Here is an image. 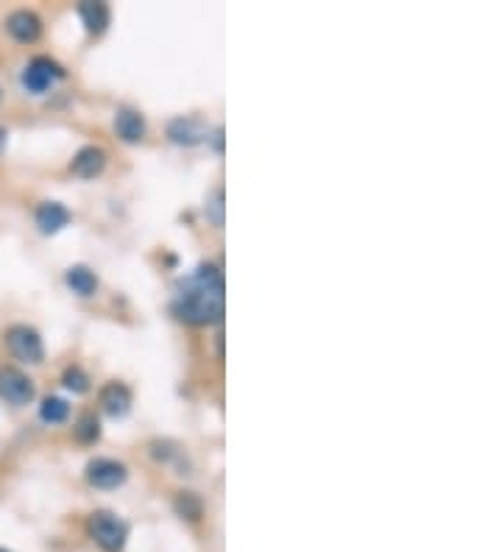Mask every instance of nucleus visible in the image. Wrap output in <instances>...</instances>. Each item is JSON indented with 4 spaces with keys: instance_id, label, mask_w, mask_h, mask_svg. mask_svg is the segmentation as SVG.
Returning <instances> with one entry per match:
<instances>
[{
    "instance_id": "obj_5",
    "label": "nucleus",
    "mask_w": 502,
    "mask_h": 552,
    "mask_svg": "<svg viewBox=\"0 0 502 552\" xmlns=\"http://www.w3.org/2000/svg\"><path fill=\"white\" fill-rule=\"evenodd\" d=\"M34 382L28 374H23L15 366H4L0 368V396H4L9 405L15 407H25L34 402Z\"/></svg>"
},
{
    "instance_id": "obj_6",
    "label": "nucleus",
    "mask_w": 502,
    "mask_h": 552,
    "mask_svg": "<svg viewBox=\"0 0 502 552\" xmlns=\"http://www.w3.org/2000/svg\"><path fill=\"white\" fill-rule=\"evenodd\" d=\"M126 477H129L126 466L112 457H95L87 463V480L95 488H117L126 483Z\"/></svg>"
},
{
    "instance_id": "obj_13",
    "label": "nucleus",
    "mask_w": 502,
    "mask_h": 552,
    "mask_svg": "<svg viewBox=\"0 0 502 552\" xmlns=\"http://www.w3.org/2000/svg\"><path fill=\"white\" fill-rule=\"evenodd\" d=\"M65 282H67V287L73 293L84 296V299H87V296H95V290H98V276L90 268H84V266H73L67 271Z\"/></svg>"
},
{
    "instance_id": "obj_3",
    "label": "nucleus",
    "mask_w": 502,
    "mask_h": 552,
    "mask_svg": "<svg viewBox=\"0 0 502 552\" xmlns=\"http://www.w3.org/2000/svg\"><path fill=\"white\" fill-rule=\"evenodd\" d=\"M6 346L9 352L23 360V363H42L45 360V346H42V337L34 326H25V324H15L6 329Z\"/></svg>"
},
{
    "instance_id": "obj_4",
    "label": "nucleus",
    "mask_w": 502,
    "mask_h": 552,
    "mask_svg": "<svg viewBox=\"0 0 502 552\" xmlns=\"http://www.w3.org/2000/svg\"><path fill=\"white\" fill-rule=\"evenodd\" d=\"M65 78V67L48 56H36L28 62V67L23 70V87L34 95L45 93L48 87H54L56 81Z\"/></svg>"
},
{
    "instance_id": "obj_9",
    "label": "nucleus",
    "mask_w": 502,
    "mask_h": 552,
    "mask_svg": "<svg viewBox=\"0 0 502 552\" xmlns=\"http://www.w3.org/2000/svg\"><path fill=\"white\" fill-rule=\"evenodd\" d=\"M167 137L179 146H198L206 137V125L198 117H176L167 123Z\"/></svg>"
},
{
    "instance_id": "obj_11",
    "label": "nucleus",
    "mask_w": 502,
    "mask_h": 552,
    "mask_svg": "<svg viewBox=\"0 0 502 552\" xmlns=\"http://www.w3.org/2000/svg\"><path fill=\"white\" fill-rule=\"evenodd\" d=\"M98 402H101V407H104L109 416L120 418V416H126V413L132 410V391L126 388L123 382H109V386L101 388Z\"/></svg>"
},
{
    "instance_id": "obj_16",
    "label": "nucleus",
    "mask_w": 502,
    "mask_h": 552,
    "mask_svg": "<svg viewBox=\"0 0 502 552\" xmlns=\"http://www.w3.org/2000/svg\"><path fill=\"white\" fill-rule=\"evenodd\" d=\"M75 438L84 441V444H93L101 438V424L95 418V413H84L75 424Z\"/></svg>"
},
{
    "instance_id": "obj_1",
    "label": "nucleus",
    "mask_w": 502,
    "mask_h": 552,
    "mask_svg": "<svg viewBox=\"0 0 502 552\" xmlns=\"http://www.w3.org/2000/svg\"><path fill=\"white\" fill-rule=\"evenodd\" d=\"M174 313L193 326H209L224 318V276L216 266H201L176 285Z\"/></svg>"
},
{
    "instance_id": "obj_20",
    "label": "nucleus",
    "mask_w": 502,
    "mask_h": 552,
    "mask_svg": "<svg viewBox=\"0 0 502 552\" xmlns=\"http://www.w3.org/2000/svg\"><path fill=\"white\" fill-rule=\"evenodd\" d=\"M0 552H12V549H6V547H0Z\"/></svg>"
},
{
    "instance_id": "obj_19",
    "label": "nucleus",
    "mask_w": 502,
    "mask_h": 552,
    "mask_svg": "<svg viewBox=\"0 0 502 552\" xmlns=\"http://www.w3.org/2000/svg\"><path fill=\"white\" fill-rule=\"evenodd\" d=\"M6 148V129H0V154H4Z\"/></svg>"
},
{
    "instance_id": "obj_12",
    "label": "nucleus",
    "mask_w": 502,
    "mask_h": 552,
    "mask_svg": "<svg viewBox=\"0 0 502 552\" xmlns=\"http://www.w3.org/2000/svg\"><path fill=\"white\" fill-rule=\"evenodd\" d=\"M115 132L126 143H140L146 137V117L135 109H120L115 115Z\"/></svg>"
},
{
    "instance_id": "obj_8",
    "label": "nucleus",
    "mask_w": 502,
    "mask_h": 552,
    "mask_svg": "<svg viewBox=\"0 0 502 552\" xmlns=\"http://www.w3.org/2000/svg\"><path fill=\"white\" fill-rule=\"evenodd\" d=\"M106 167V154H104V148H98V146H87V148H81L75 156H73V162H70V171L75 174V176H81V179H95L101 171Z\"/></svg>"
},
{
    "instance_id": "obj_10",
    "label": "nucleus",
    "mask_w": 502,
    "mask_h": 552,
    "mask_svg": "<svg viewBox=\"0 0 502 552\" xmlns=\"http://www.w3.org/2000/svg\"><path fill=\"white\" fill-rule=\"evenodd\" d=\"M70 224V212L59 201H45L36 209V226L42 235H56Z\"/></svg>"
},
{
    "instance_id": "obj_2",
    "label": "nucleus",
    "mask_w": 502,
    "mask_h": 552,
    "mask_svg": "<svg viewBox=\"0 0 502 552\" xmlns=\"http://www.w3.org/2000/svg\"><path fill=\"white\" fill-rule=\"evenodd\" d=\"M87 530H90V538L106 552H120L126 547V538H129V527H126V522H120L109 511H95L87 522Z\"/></svg>"
},
{
    "instance_id": "obj_15",
    "label": "nucleus",
    "mask_w": 502,
    "mask_h": 552,
    "mask_svg": "<svg viewBox=\"0 0 502 552\" xmlns=\"http://www.w3.org/2000/svg\"><path fill=\"white\" fill-rule=\"evenodd\" d=\"M67 416H70V405L59 396H48L39 405V418L48 424H62V421H67Z\"/></svg>"
},
{
    "instance_id": "obj_7",
    "label": "nucleus",
    "mask_w": 502,
    "mask_h": 552,
    "mask_svg": "<svg viewBox=\"0 0 502 552\" xmlns=\"http://www.w3.org/2000/svg\"><path fill=\"white\" fill-rule=\"evenodd\" d=\"M6 31L12 34V39L23 42V45H28V42H36L39 34H42V20L28 12V9H17L6 17Z\"/></svg>"
},
{
    "instance_id": "obj_18",
    "label": "nucleus",
    "mask_w": 502,
    "mask_h": 552,
    "mask_svg": "<svg viewBox=\"0 0 502 552\" xmlns=\"http://www.w3.org/2000/svg\"><path fill=\"white\" fill-rule=\"evenodd\" d=\"M176 507H179V514H185L187 519H198V514H201V502L193 494H182L176 499Z\"/></svg>"
},
{
    "instance_id": "obj_17",
    "label": "nucleus",
    "mask_w": 502,
    "mask_h": 552,
    "mask_svg": "<svg viewBox=\"0 0 502 552\" xmlns=\"http://www.w3.org/2000/svg\"><path fill=\"white\" fill-rule=\"evenodd\" d=\"M62 382H65V388L73 391V394H87L90 391V376L84 374V368H78V366H70L65 371Z\"/></svg>"
},
{
    "instance_id": "obj_14",
    "label": "nucleus",
    "mask_w": 502,
    "mask_h": 552,
    "mask_svg": "<svg viewBox=\"0 0 502 552\" xmlns=\"http://www.w3.org/2000/svg\"><path fill=\"white\" fill-rule=\"evenodd\" d=\"M78 15L84 20V25H87L90 34H104L106 25H109V6L106 4H81L78 6Z\"/></svg>"
}]
</instances>
